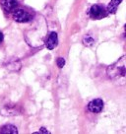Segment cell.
<instances>
[{"instance_id": "6da1fadb", "label": "cell", "mask_w": 126, "mask_h": 134, "mask_svg": "<svg viewBox=\"0 0 126 134\" xmlns=\"http://www.w3.org/2000/svg\"><path fill=\"white\" fill-rule=\"evenodd\" d=\"M107 75L111 80L118 84L125 83V77H126V62H125V56H122L121 58L117 60L115 63L111 64L107 68Z\"/></svg>"}, {"instance_id": "7a4b0ae2", "label": "cell", "mask_w": 126, "mask_h": 134, "mask_svg": "<svg viewBox=\"0 0 126 134\" xmlns=\"http://www.w3.org/2000/svg\"><path fill=\"white\" fill-rule=\"evenodd\" d=\"M13 18L18 23H27L32 20V16L29 14V12L23 9H15L13 13Z\"/></svg>"}, {"instance_id": "3957f363", "label": "cell", "mask_w": 126, "mask_h": 134, "mask_svg": "<svg viewBox=\"0 0 126 134\" xmlns=\"http://www.w3.org/2000/svg\"><path fill=\"white\" fill-rule=\"evenodd\" d=\"M106 11L101 5H93L90 9V16L93 19H101L106 15Z\"/></svg>"}, {"instance_id": "277c9868", "label": "cell", "mask_w": 126, "mask_h": 134, "mask_svg": "<svg viewBox=\"0 0 126 134\" xmlns=\"http://www.w3.org/2000/svg\"><path fill=\"white\" fill-rule=\"evenodd\" d=\"M104 109V100L101 99H95L91 100L88 105V109L93 113H101Z\"/></svg>"}, {"instance_id": "5b68a950", "label": "cell", "mask_w": 126, "mask_h": 134, "mask_svg": "<svg viewBox=\"0 0 126 134\" xmlns=\"http://www.w3.org/2000/svg\"><path fill=\"white\" fill-rule=\"evenodd\" d=\"M57 44H58V36H57V34L55 33V32H51L48 35L47 38H46V42H45L46 48L49 50H52L57 46Z\"/></svg>"}, {"instance_id": "8992f818", "label": "cell", "mask_w": 126, "mask_h": 134, "mask_svg": "<svg viewBox=\"0 0 126 134\" xmlns=\"http://www.w3.org/2000/svg\"><path fill=\"white\" fill-rule=\"evenodd\" d=\"M0 3L6 12H13L18 6L17 0H1Z\"/></svg>"}, {"instance_id": "52a82bcc", "label": "cell", "mask_w": 126, "mask_h": 134, "mask_svg": "<svg viewBox=\"0 0 126 134\" xmlns=\"http://www.w3.org/2000/svg\"><path fill=\"white\" fill-rule=\"evenodd\" d=\"M0 113L4 116H14L19 114V110L16 109V108L11 107V105H5L4 108H2L0 110Z\"/></svg>"}, {"instance_id": "ba28073f", "label": "cell", "mask_w": 126, "mask_h": 134, "mask_svg": "<svg viewBox=\"0 0 126 134\" xmlns=\"http://www.w3.org/2000/svg\"><path fill=\"white\" fill-rule=\"evenodd\" d=\"M122 2V0H110L109 4L107 5V9L106 12L108 14H115L116 10H117L118 6L120 5V3Z\"/></svg>"}, {"instance_id": "9c48e42d", "label": "cell", "mask_w": 126, "mask_h": 134, "mask_svg": "<svg viewBox=\"0 0 126 134\" xmlns=\"http://www.w3.org/2000/svg\"><path fill=\"white\" fill-rule=\"evenodd\" d=\"M1 133H4V134H7V133H12V134H17L18 133V129L16 126L12 125V124H7V125H5L2 127V129H1Z\"/></svg>"}, {"instance_id": "30bf717a", "label": "cell", "mask_w": 126, "mask_h": 134, "mask_svg": "<svg viewBox=\"0 0 126 134\" xmlns=\"http://www.w3.org/2000/svg\"><path fill=\"white\" fill-rule=\"evenodd\" d=\"M83 43H84L86 46H92L94 43H95V40L91 37V36H86L84 38H83Z\"/></svg>"}, {"instance_id": "8fae6325", "label": "cell", "mask_w": 126, "mask_h": 134, "mask_svg": "<svg viewBox=\"0 0 126 134\" xmlns=\"http://www.w3.org/2000/svg\"><path fill=\"white\" fill-rule=\"evenodd\" d=\"M56 63H57V66L59 68H62L65 65V59L63 58V57H58L57 60H56Z\"/></svg>"}, {"instance_id": "7c38bea8", "label": "cell", "mask_w": 126, "mask_h": 134, "mask_svg": "<svg viewBox=\"0 0 126 134\" xmlns=\"http://www.w3.org/2000/svg\"><path fill=\"white\" fill-rule=\"evenodd\" d=\"M35 133H45L46 134V133H50V132L47 129H45L44 127H42V128H39V131H38V132H35Z\"/></svg>"}, {"instance_id": "4fadbf2b", "label": "cell", "mask_w": 126, "mask_h": 134, "mask_svg": "<svg viewBox=\"0 0 126 134\" xmlns=\"http://www.w3.org/2000/svg\"><path fill=\"white\" fill-rule=\"evenodd\" d=\"M3 38H4V37H3V34L0 32V42H2V41H3Z\"/></svg>"}]
</instances>
